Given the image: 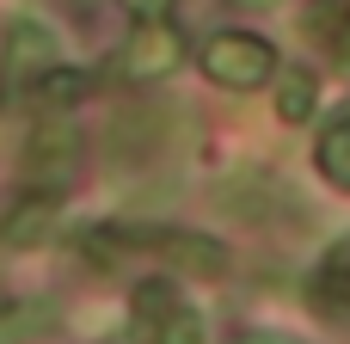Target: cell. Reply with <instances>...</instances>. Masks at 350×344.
I'll return each instance as SVG.
<instances>
[{"instance_id": "obj_8", "label": "cell", "mask_w": 350, "mask_h": 344, "mask_svg": "<svg viewBox=\"0 0 350 344\" xmlns=\"http://www.w3.org/2000/svg\"><path fill=\"white\" fill-rule=\"evenodd\" d=\"M86 92H92V74H86V68H62V62H55V68L31 86V98L43 105V117H68Z\"/></svg>"}, {"instance_id": "obj_15", "label": "cell", "mask_w": 350, "mask_h": 344, "mask_svg": "<svg viewBox=\"0 0 350 344\" xmlns=\"http://www.w3.org/2000/svg\"><path fill=\"white\" fill-rule=\"evenodd\" d=\"M234 344H289V339H258V332H246V339H234Z\"/></svg>"}, {"instance_id": "obj_13", "label": "cell", "mask_w": 350, "mask_h": 344, "mask_svg": "<svg viewBox=\"0 0 350 344\" xmlns=\"http://www.w3.org/2000/svg\"><path fill=\"white\" fill-rule=\"evenodd\" d=\"M55 6H68V12H74V25H92L105 0H55Z\"/></svg>"}, {"instance_id": "obj_5", "label": "cell", "mask_w": 350, "mask_h": 344, "mask_svg": "<svg viewBox=\"0 0 350 344\" xmlns=\"http://www.w3.org/2000/svg\"><path fill=\"white\" fill-rule=\"evenodd\" d=\"M49 68H55V37H49L43 25L18 18V25L6 31V80H0V98L31 92V86H37Z\"/></svg>"}, {"instance_id": "obj_10", "label": "cell", "mask_w": 350, "mask_h": 344, "mask_svg": "<svg viewBox=\"0 0 350 344\" xmlns=\"http://www.w3.org/2000/svg\"><path fill=\"white\" fill-rule=\"evenodd\" d=\"M314 98H320L314 68H283V80H277V111H283V123H308V117H314Z\"/></svg>"}, {"instance_id": "obj_3", "label": "cell", "mask_w": 350, "mask_h": 344, "mask_svg": "<svg viewBox=\"0 0 350 344\" xmlns=\"http://www.w3.org/2000/svg\"><path fill=\"white\" fill-rule=\"evenodd\" d=\"M135 339L142 344H203V320H197V308H185V295L172 289V283H142L135 289Z\"/></svg>"}, {"instance_id": "obj_9", "label": "cell", "mask_w": 350, "mask_h": 344, "mask_svg": "<svg viewBox=\"0 0 350 344\" xmlns=\"http://www.w3.org/2000/svg\"><path fill=\"white\" fill-rule=\"evenodd\" d=\"M55 332V308L49 302H12L0 308V344H37Z\"/></svg>"}, {"instance_id": "obj_1", "label": "cell", "mask_w": 350, "mask_h": 344, "mask_svg": "<svg viewBox=\"0 0 350 344\" xmlns=\"http://www.w3.org/2000/svg\"><path fill=\"white\" fill-rule=\"evenodd\" d=\"M203 74H209L215 86H228V92H252V86H265V80L277 74V49H271L265 37L221 31V37H209V49H203Z\"/></svg>"}, {"instance_id": "obj_14", "label": "cell", "mask_w": 350, "mask_h": 344, "mask_svg": "<svg viewBox=\"0 0 350 344\" xmlns=\"http://www.w3.org/2000/svg\"><path fill=\"white\" fill-rule=\"evenodd\" d=\"M234 6H252V12H265V6H283V0H234Z\"/></svg>"}, {"instance_id": "obj_12", "label": "cell", "mask_w": 350, "mask_h": 344, "mask_svg": "<svg viewBox=\"0 0 350 344\" xmlns=\"http://www.w3.org/2000/svg\"><path fill=\"white\" fill-rule=\"evenodd\" d=\"M123 6H129V12H135V18H142V25H160V18H166V6H172V0H123Z\"/></svg>"}, {"instance_id": "obj_6", "label": "cell", "mask_w": 350, "mask_h": 344, "mask_svg": "<svg viewBox=\"0 0 350 344\" xmlns=\"http://www.w3.org/2000/svg\"><path fill=\"white\" fill-rule=\"evenodd\" d=\"M55 228H62V203L31 191V197H18V203H12V215L0 222V246L31 252V246H49V240H55Z\"/></svg>"}, {"instance_id": "obj_4", "label": "cell", "mask_w": 350, "mask_h": 344, "mask_svg": "<svg viewBox=\"0 0 350 344\" xmlns=\"http://www.w3.org/2000/svg\"><path fill=\"white\" fill-rule=\"evenodd\" d=\"M172 68H185V31L178 25H135L129 43L111 55V74L117 80H166Z\"/></svg>"}, {"instance_id": "obj_2", "label": "cell", "mask_w": 350, "mask_h": 344, "mask_svg": "<svg viewBox=\"0 0 350 344\" xmlns=\"http://www.w3.org/2000/svg\"><path fill=\"white\" fill-rule=\"evenodd\" d=\"M74 160H80V129L74 117H43L25 142V178L37 197H55L68 178H74Z\"/></svg>"}, {"instance_id": "obj_11", "label": "cell", "mask_w": 350, "mask_h": 344, "mask_svg": "<svg viewBox=\"0 0 350 344\" xmlns=\"http://www.w3.org/2000/svg\"><path fill=\"white\" fill-rule=\"evenodd\" d=\"M320 166H326V178L338 191H350V123H332L320 135Z\"/></svg>"}, {"instance_id": "obj_7", "label": "cell", "mask_w": 350, "mask_h": 344, "mask_svg": "<svg viewBox=\"0 0 350 344\" xmlns=\"http://www.w3.org/2000/svg\"><path fill=\"white\" fill-rule=\"evenodd\" d=\"M129 240L166 252V259H172L178 271H191V277H221V271H228V252H221L209 234H185V228H172V234H129Z\"/></svg>"}]
</instances>
